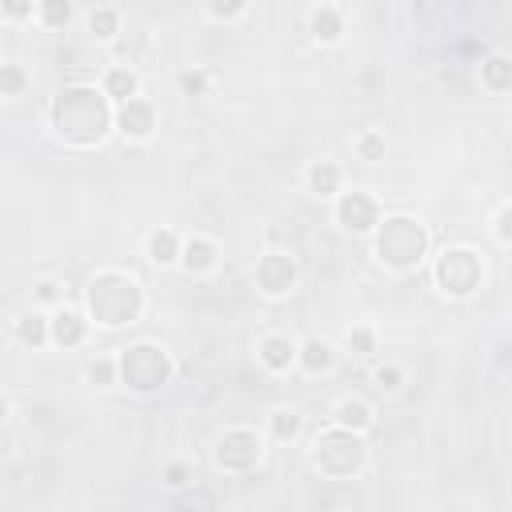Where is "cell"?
<instances>
[{
  "instance_id": "6da1fadb",
  "label": "cell",
  "mask_w": 512,
  "mask_h": 512,
  "mask_svg": "<svg viewBox=\"0 0 512 512\" xmlns=\"http://www.w3.org/2000/svg\"><path fill=\"white\" fill-rule=\"evenodd\" d=\"M48 128L68 148H96L116 132V104L96 84H64L48 104Z\"/></svg>"
},
{
  "instance_id": "7a4b0ae2",
  "label": "cell",
  "mask_w": 512,
  "mask_h": 512,
  "mask_svg": "<svg viewBox=\"0 0 512 512\" xmlns=\"http://www.w3.org/2000/svg\"><path fill=\"white\" fill-rule=\"evenodd\" d=\"M84 312L96 328H128L144 312V288L124 268H100L84 284Z\"/></svg>"
},
{
  "instance_id": "3957f363",
  "label": "cell",
  "mask_w": 512,
  "mask_h": 512,
  "mask_svg": "<svg viewBox=\"0 0 512 512\" xmlns=\"http://www.w3.org/2000/svg\"><path fill=\"white\" fill-rule=\"evenodd\" d=\"M372 256L388 272H416L428 256V228L416 216H380L372 232Z\"/></svg>"
},
{
  "instance_id": "277c9868",
  "label": "cell",
  "mask_w": 512,
  "mask_h": 512,
  "mask_svg": "<svg viewBox=\"0 0 512 512\" xmlns=\"http://www.w3.org/2000/svg\"><path fill=\"white\" fill-rule=\"evenodd\" d=\"M312 468L328 480H352L368 468V440L364 432L356 428H344V424H332L324 428L316 440H312Z\"/></svg>"
},
{
  "instance_id": "5b68a950",
  "label": "cell",
  "mask_w": 512,
  "mask_h": 512,
  "mask_svg": "<svg viewBox=\"0 0 512 512\" xmlns=\"http://www.w3.org/2000/svg\"><path fill=\"white\" fill-rule=\"evenodd\" d=\"M116 360H120V384H124L128 392H136V396L160 392V388L172 380V372H176L168 348L156 344V340H136V344L120 348Z\"/></svg>"
},
{
  "instance_id": "8992f818",
  "label": "cell",
  "mask_w": 512,
  "mask_h": 512,
  "mask_svg": "<svg viewBox=\"0 0 512 512\" xmlns=\"http://www.w3.org/2000/svg\"><path fill=\"white\" fill-rule=\"evenodd\" d=\"M432 280L448 300H468L484 284V256L472 244H448L432 256Z\"/></svg>"
},
{
  "instance_id": "52a82bcc",
  "label": "cell",
  "mask_w": 512,
  "mask_h": 512,
  "mask_svg": "<svg viewBox=\"0 0 512 512\" xmlns=\"http://www.w3.org/2000/svg\"><path fill=\"white\" fill-rule=\"evenodd\" d=\"M260 456H264V440H260V432L256 428H224L220 436H216V444H212V460H216V468L220 472H228V476H244V472H252L256 464H260Z\"/></svg>"
},
{
  "instance_id": "ba28073f",
  "label": "cell",
  "mask_w": 512,
  "mask_h": 512,
  "mask_svg": "<svg viewBox=\"0 0 512 512\" xmlns=\"http://www.w3.org/2000/svg\"><path fill=\"white\" fill-rule=\"evenodd\" d=\"M296 276H300L296 260H292L288 252H280V248H268V252L256 260V288H260L264 300H284V296H292Z\"/></svg>"
},
{
  "instance_id": "9c48e42d",
  "label": "cell",
  "mask_w": 512,
  "mask_h": 512,
  "mask_svg": "<svg viewBox=\"0 0 512 512\" xmlns=\"http://www.w3.org/2000/svg\"><path fill=\"white\" fill-rule=\"evenodd\" d=\"M332 216L340 224V232L348 236H372L376 224H380V204L368 196V192H340L336 204H332Z\"/></svg>"
},
{
  "instance_id": "30bf717a",
  "label": "cell",
  "mask_w": 512,
  "mask_h": 512,
  "mask_svg": "<svg viewBox=\"0 0 512 512\" xmlns=\"http://www.w3.org/2000/svg\"><path fill=\"white\" fill-rule=\"evenodd\" d=\"M116 132L124 136V140H132V144H144V140H152L156 136V108H152V100H124V104H116Z\"/></svg>"
},
{
  "instance_id": "8fae6325",
  "label": "cell",
  "mask_w": 512,
  "mask_h": 512,
  "mask_svg": "<svg viewBox=\"0 0 512 512\" xmlns=\"http://www.w3.org/2000/svg\"><path fill=\"white\" fill-rule=\"evenodd\" d=\"M256 360H260L272 376H284V372L296 368V360H300V344H296L288 332H268V336L256 340Z\"/></svg>"
},
{
  "instance_id": "7c38bea8",
  "label": "cell",
  "mask_w": 512,
  "mask_h": 512,
  "mask_svg": "<svg viewBox=\"0 0 512 512\" xmlns=\"http://www.w3.org/2000/svg\"><path fill=\"white\" fill-rule=\"evenodd\" d=\"M88 328H92V320L84 308H68V304L52 308V344L56 348H80Z\"/></svg>"
},
{
  "instance_id": "4fadbf2b",
  "label": "cell",
  "mask_w": 512,
  "mask_h": 512,
  "mask_svg": "<svg viewBox=\"0 0 512 512\" xmlns=\"http://www.w3.org/2000/svg\"><path fill=\"white\" fill-rule=\"evenodd\" d=\"M220 264V244L212 236H188L180 248V272L188 276H208Z\"/></svg>"
},
{
  "instance_id": "5bb4252c",
  "label": "cell",
  "mask_w": 512,
  "mask_h": 512,
  "mask_svg": "<svg viewBox=\"0 0 512 512\" xmlns=\"http://www.w3.org/2000/svg\"><path fill=\"white\" fill-rule=\"evenodd\" d=\"M304 184H308V192L312 196H320V200H336L344 188V172H340V164L336 160H312L308 164V172H304Z\"/></svg>"
},
{
  "instance_id": "9a60e30c",
  "label": "cell",
  "mask_w": 512,
  "mask_h": 512,
  "mask_svg": "<svg viewBox=\"0 0 512 512\" xmlns=\"http://www.w3.org/2000/svg\"><path fill=\"white\" fill-rule=\"evenodd\" d=\"M180 232L176 228H152L148 240H144V256L156 264V268H168V264H180Z\"/></svg>"
},
{
  "instance_id": "2e32d148",
  "label": "cell",
  "mask_w": 512,
  "mask_h": 512,
  "mask_svg": "<svg viewBox=\"0 0 512 512\" xmlns=\"http://www.w3.org/2000/svg\"><path fill=\"white\" fill-rule=\"evenodd\" d=\"M16 340L24 344V348H44V344H52V312H40V308H28L20 320H16Z\"/></svg>"
},
{
  "instance_id": "e0dca14e",
  "label": "cell",
  "mask_w": 512,
  "mask_h": 512,
  "mask_svg": "<svg viewBox=\"0 0 512 512\" xmlns=\"http://www.w3.org/2000/svg\"><path fill=\"white\" fill-rule=\"evenodd\" d=\"M308 32H312L316 44H340V36H344V12H340L336 4H320V8H312V16H308Z\"/></svg>"
},
{
  "instance_id": "ac0fdd59",
  "label": "cell",
  "mask_w": 512,
  "mask_h": 512,
  "mask_svg": "<svg viewBox=\"0 0 512 512\" xmlns=\"http://www.w3.org/2000/svg\"><path fill=\"white\" fill-rule=\"evenodd\" d=\"M480 88L492 92V96L512 92V56H504V52L484 56L480 60Z\"/></svg>"
},
{
  "instance_id": "d6986e66",
  "label": "cell",
  "mask_w": 512,
  "mask_h": 512,
  "mask_svg": "<svg viewBox=\"0 0 512 512\" xmlns=\"http://www.w3.org/2000/svg\"><path fill=\"white\" fill-rule=\"evenodd\" d=\"M100 88L112 96V104H124V100H136L140 96V72L128 68V64H112L100 80Z\"/></svg>"
},
{
  "instance_id": "ffe728a7",
  "label": "cell",
  "mask_w": 512,
  "mask_h": 512,
  "mask_svg": "<svg viewBox=\"0 0 512 512\" xmlns=\"http://www.w3.org/2000/svg\"><path fill=\"white\" fill-rule=\"evenodd\" d=\"M332 364H336V344H332V340H320V336L300 340V360H296V368H304L308 376H320V372H328Z\"/></svg>"
},
{
  "instance_id": "44dd1931",
  "label": "cell",
  "mask_w": 512,
  "mask_h": 512,
  "mask_svg": "<svg viewBox=\"0 0 512 512\" xmlns=\"http://www.w3.org/2000/svg\"><path fill=\"white\" fill-rule=\"evenodd\" d=\"M332 424L368 432V428L376 424V412H372V404H368L364 396H344V400H336V408H332Z\"/></svg>"
},
{
  "instance_id": "7402d4cb",
  "label": "cell",
  "mask_w": 512,
  "mask_h": 512,
  "mask_svg": "<svg viewBox=\"0 0 512 512\" xmlns=\"http://www.w3.org/2000/svg\"><path fill=\"white\" fill-rule=\"evenodd\" d=\"M72 16H76L72 0H36V24L48 32H64L72 24Z\"/></svg>"
},
{
  "instance_id": "603a6c76",
  "label": "cell",
  "mask_w": 512,
  "mask_h": 512,
  "mask_svg": "<svg viewBox=\"0 0 512 512\" xmlns=\"http://www.w3.org/2000/svg\"><path fill=\"white\" fill-rule=\"evenodd\" d=\"M300 428H304V416H300L296 408H276V412L268 416V436H272L276 444H292V440L300 436Z\"/></svg>"
},
{
  "instance_id": "cb8c5ba5",
  "label": "cell",
  "mask_w": 512,
  "mask_h": 512,
  "mask_svg": "<svg viewBox=\"0 0 512 512\" xmlns=\"http://www.w3.org/2000/svg\"><path fill=\"white\" fill-rule=\"evenodd\" d=\"M84 380H88L92 388H112V384H120V360H116V356H96V360H88V364H84Z\"/></svg>"
},
{
  "instance_id": "d4e9b609",
  "label": "cell",
  "mask_w": 512,
  "mask_h": 512,
  "mask_svg": "<svg viewBox=\"0 0 512 512\" xmlns=\"http://www.w3.org/2000/svg\"><path fill=\"white\" fill-rule=\"evenodd\" d=\"M88 32H92V40H116V32H120V12L116 8H92L88 12Z\"/></svg>"
},
{
  "instance_id": "484cf974",
  "label": "cell",
  "mask_w": 512,
  "mask_h": 512,
  "mask_svg": "<svg viewBox=\"0 0 512 512\" xmlns=\"http://www.w3.org/2000/svg\"><path fill=\"white\" fill-rule=\"evenodd\" d=\"M28 80H32V76H28V72H24L16 60H4V64H0V96L16 100V96L28 88Z\"/></svg>"
},
{
  "instance_id": "4316f807",
  "label": "cell",
  "mask_w": 512,
  "mask_h": 512,
  "mask_svg": "<svg viewBox=\"0 0 512 512\" xmlns=\"http://www.w3.org/2000/svg\"><path fill=\"white\" fill-rule=\"evenodd\" d=\"M372 384H376V392L392 396V392H400V388H404V368H400L396 360H384V364H376V368H372Z\"/></svg>"
},
{
  "instance_id": "83f0119b",
  "label": "cell",
  "mask_w": 512,
  "mask_h": 512,
  "mask_svg": "<svg viewBox=\"0 0 512 512\" xmlns=\"http://www.w3.org/2000/svg\"><path fill=\"white\" fill-rule=\"evenodd\" d=\"M344 348L356 352V356H368V352H376V332H372L368 324H352V328L344 332Z\"/></svg>"
},
{
  "instance_id": "f1b7e54d",
  "label": "cell",
  "mask_w": 512,
  "mask_h": 512,
  "mask_svg": "<svg viewBox=\"0 0 512 512\" xmlns=\"http://www.w3.org/2000/svg\"><path fill=\"white\" fill-rule=\"evenodd\" d=\"M32 300H36L40 308H60V304H64V284H60V280H52V276H44V280H36Z\"/></svg>"
},
{
  "instance_id": "f546056e",
  "label": "cell",
  "mask_w": 512,
  "mask_h": 512,
  "mask_svg": "<svg viewBox=\"0 0 512 512\" xmlns=\"http://www.w3.org/2000/svg\"><path fill=\"white\" fill-rule=\"evenodd\" d=\"M204 8H208V16L212 20H240L244 12H248V0H204Z\"/></svg>"
},
{
  "instance_id": "4dcf8cb0",
  "label": "cell",
  "mask_w": 512,
  "mask_h": 512,
  "mask_svg": "<svg viewBox=\"0 0 512 512\" xmlns=\"http://www.w3.org/2000/svg\"><path fill=\"white\" fill-rule=\"evenodd\" d=\"M356 156L368 160V164L384 160V136H380V132H360V136H356Z\"/></svg>"
},
{
  "instance_id": "1f68e13d",
  "label": "cell",
  "mask_w": 512,
  "mask_h": 512,
  "mask_svg": "<svg viewBox=\"0 0 512 512\" xmlns=\"http://www.w3.org/2000/svg\"><path fill=\"white\" fill-rule=\"evenodd\" d=\"M0 12H4V24H24L36 16V0H0Z\"/></svg>"
},
{
  "instance_id": "d6a6232c",
  "label": "cell",
  "mask_w": 512,
  "mask_h": 512,
  "mask_svg": "<svg viewBox=\"0 0 512 512\" xmlns=\"http://www.w3.org/2000/svg\"><path fill=\"white\" fill-rule=\"evenodd\" d=\"M492 236H496V244L512 248V200L496 208V216H492Z\"/></svg>"
},
{
  "instance_id": "836d02e7",
  "label": "cell",
  "mask_w": 512,
  "mask_h": 512,
  "mask_svg": "<svg viewBox=\"0 0 512 512\" xmlns=\"http://www.w3.org/2000/svg\"><path fill=\"white\" fill-rule=\"evenodd\" d=\"M176 84H180V92H184V96H204V92H208V72H200V68L180 72V76H176Z\"/></svg>"
},
{
  "instance_id": "e575fe53",
  "label": "cell",
  "mask_w": 512,
  "mask_h": 512,
  "mask_svg": "<svg viewBox=\"0 0 512 512\" xmlns=\"http://www.w3.org/2000/svg\"><path fill=\"white\" fill-rule=\"evenodd\" d=\"M164 484H168V488H184V484H192V468H188L184 460H172V464L164 468Z\"/></svg>"
},
{
  "instance_id": "d590c367",
  "label": "cell",
  "mask_w": 512,
  "mask_h": 512,
  "mask_svg": "<svg viewBox=\"0 0 512 512\" xmlns=\"http://www.w3.org/2000/svg\"><path fill=\"white\" fill-rule=\"evenodd\" d=\"M176 504H180V508H192V504H216V496H208V492H188V496H180Z\"/></svg>"
}]
</instances>
